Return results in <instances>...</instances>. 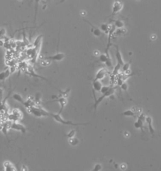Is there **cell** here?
Returning <instances> with one entry per match:
<instances>
[{
  "label": "cell",
  "mask_w": 161,
  "mask_h": 171,
  "mask_svg": "<svg viewBox=\"0 0 161 171\" xmlns=\"http://www.w3.org/2000/svg\"><path fill=\"white\" fill-rule=\"evenodd\" d=\"M116 89V87H111V88H110V89H109L107 91V93H104V94H102V96H101L100 97H99L98 99H95V102H94V106H93V107H94V111H96V110L98 105L100 103H101L102 101L104 100V99H105V98L109 97V96H112V95H113V94H115V93Z\"/></svg>",
  "instance_id": "obj_3"
},
{
  "label": "cell",
  "mask_w": 161,
  "mask_h": 171,
  "mask_svg": "<svg viewBox=\"0 0 161 171\" xmlns=\"http://www.w3.org/2000/svg\"><path fill=\"white\" fill-rule=\"evenodd\" d=\"M130 64H131V60H130V62H128L124 64L122 66V71L124 72H125L129 70V68H130Z\"/></svg>",
  "instance_id": "obj_24"
},
{
  "label": "cell",
  "mask_w": 161,
  "mask_h": 171,
  "mask_svg": "<svg viewBox=\"0 0 161 171\" xmlns=\"http://www.w3.org/2000/svg\"><path fill=\"white\" fill-rule=\"evenodd\" d=\"M79 140L77 138L72 137V138H70L69 139V143L70 145L72 146H76L79 143Z\"/></svg>",
  "instance_id": "obj_21"
},
{
  "label": "cell",
  "mask_w": 161,
  "mask_h": 171,
  "mask_svg": "<svg viewBox=\"0 0 161 171\" xmlns=\"http://www.w3.org/2000/svg\"><path fill=\"white\" fill-rule=\"evenodd\" d=\"M76 132V131L75 130H72L70 131V132H69V134H68L67 135H66V137H68L69 138H72V137H74V136H75Z\"/></svg>",
  "instance_id": "obj_27"
},
{
  "label": "cell",
  "mask_w": 161,
  "mask_h": 171,
  "mask_svg": "<svg viewBox=\"0 0 161 171\" xmlns=\"http://www.w3.org/2000/svg\"><path fill=\"white\" fill-rule=\"evenodd\" d=\"M124 134H125V136H127V137H128V136H129V134L128 133V132H125V133H124Z\"/></svg>",
  "instance_id": "obj_33"
},
{
  "label": "cell",
  "mask_w": 161,
  "mask_h": 171,
  "mask_svg": "<svg viewBox=\"0 0 161 171\" xmlns=\"http://www.w3.org/2000/svg\"><path fill=\"white\" fill-rule=\"evenodd\" d=\"M27 73H28L30 75H31V76H33V77H39V78L43 79H44V80H47V79L44 78V77H43L42 76H40V75H37V74L35 73L33 67H32L31 66H27Z\"/></svg>",
  "instance_id": "obj_12"
},
{
  "label": "cell",
  "mask_w": 161,
  "mask_h": 171,
  "mask_svg": "<svg viewBox=\"0 0 161 171\" xmlns=\"http://www.w3.org/2000/svg\"><path fill=\"white\" fill-rule=\"evenodd\" d=\"M85 22H87V23H88V24H89L90 26L92 27L91 31H92L93 34H94L96 37H100L101 35V30L100 29H99L98 28L96 27L95 26H94V25H92L91 23H89V22H88L87 20H85Z\"/></svg>",
  "instance_id": "obj_11"
},
{
  "label": "cell",
  "mask_w": 161,
  "mask_h": 171,
  "mask_svg": "<svg viewBox=\"0 0 161 171\" xmlns=\"http://www.w3.org/2000/svg\"><path fill=\"white\" fill-rule=\"evenodd\" d=\"M116 48V53H115V56H116V60H117V63L120 64L122 66L125 64L123 62V60L122 59V55L121 54L120 52V50H119V48L117 45H114Z\"/></svg>",
  "instance_id": "obj_10"
},
{
  "label": "cell",
  "mask_w": 161,
  "mask_h": 171,
  "mask_svg": "<svg viewBox=\"0 0 161 171\" xmlns=\"http://www.w3.org/2000/svg\"><path fill=\"white\" fill-rule=\"evenodd\" d=\"M27 110L29 113L33 115L34 116H37V117H42V116H50L52 113H49L47 112L46 110H44L43 108H40L39 106H33L30 107L29 108H27Z\"/></svg>",
  "instance_id": "obj_1"
},
{
  "label": "cell",
  "mask_w": 161,
  "mask_h": 171,
  "mask_svg": "<svg viewBox=\"0 0 161 171\" xmlns=\"http://www.w3.org/2000/svg\"><path fill=\"white\" fill-rule=\"evenodd\" d=\"M10 128L15 130L20 131L23 134H25L26 132V128H25V126L23 125L18 123L17 121H12Z\"/></svg>",
  "instance_id": "obj_7"
},
{
  "label": "cell",
  "mask_w": 161,
  "mask_h": 171,
  "mask_svg": "<svg viewBox=\"0 0 161 171\" xmlns=\"http://www.w3.org/2000/svg\"><path fill=\"white\" fill-rule=\"evenodd\" d=\"M11 74V71L9 69H7L5 71L2 72L0 74V79L1 81H4L6 78H8Z\"/></svg>",
  "instance_id": "obj_16"
},
{
  "label": "cell",
  "mask_w": 161,
  "mask_h": 171,
  "mask_svg": "<svg viewBox=\"0 0 161 171\" xmlns=\"http://www.w3.org/2000/svg\"><path fill=\"white\" fill-rule=\"evenodd\" d=\"M102 87H103V85H102L101 82L100 81L93 80V81H92V88H93L94 91H100Z\"/></svg>",
  "instance_id": "obj_13"
},
{
  "label": "cell",
  "mask_w": 161,
  "mask_h": 171,
  "mask_svg": "<svg viewBox=\"0 0 161 171\" xmlns=\"http://www.w3.org/2000/svg\"><path fill=\"white\" fill-rule=\"evenodd\" d=\"M107 73H108V71L105 68H103V69H101L100 70H99L98 71V72L96 74L95 78H94V80L95 81H100L102 80L103 79L105 78V76L107 75Z\"/></svg>",
  "instance_id": "obj_8"
},
{
  "label": "cell",
  "mask_w": 161,
  "mask_h": 171,
  "mask_svg": "<svg viewBox=\"0 0 161 171\" xmlns=\"http://www.w3.org/2000/svg\"><path fill=\"white\" fill-rule=\"evenodd\" d=\"M120 87H121V89L125 91H127V89H128V85H127V84L126 83V82H123V83L122 84V85Z\"/></svg>",
  "instance_id": "obj_29"
},
{
  "label": "cell",
  "mask_w": 161,
  "mask_h": 171,
  "mask_svg": "<svg viewBox=\"0 0 161 171\" xmlns=\"http://www.w3.org/2000/svg\"><path fill=\"white\" fill-rule=\"evenodd\" d=\"M111 86H103L102 87L101 89L100 92L102 93V94H104V93H107V91L110 89Z\"/></svg>",
  "instance_id": "obj_26"
},
{
  "label": "cell",
  "mask_w": 161,
  "mask_h": 171,
  "mask_svg": "<svg viewBox=\"0 0 161 171\" xmlns=\"http://www.w3.org/2000/svg\"><path fill=\"white\" fill-rule=\"evenodd\" d=\"M12 114L14 115V116H15L17 121L21 119V118H22L23 116V115H22V112L18 110V109H14V110L12 111Z\"/></svg>",
  "instance_id": "obj_17"
},
{
  "label": "cell",
  "mask_w": 161,
  "mask_h": 171,
  "mask_svg": "<svg viewBox=\"0 0 161 171\" xmlns=\"http://www.w3.org/2000/svg\"><path fill=\"white\" fill-rule=\"evenodd\" d=\"M3 166L5 167V170L6 171H16L15 167L10 162L6 161L5 163L3 164Z\"/></svg>",
  "instance_id": "obj_14"
},
{
  "label": "cell",
  "mask_w": 161,
  "mask_h": 171,
  "mask_svg": "<svg viewBox=\"0 0 161 171\" xmlns=\"http://www.w3.org/2000/svg\"><path fill=\"white\" fill-rule=\"evenodd\" d=\"M50 117H52L55 121H57L58 123H62L63 125H74V126H78V125H86L89 124V123H74L72 121H68V120H65L63 119L61 116L60 115L59 113L57 114H54L52 113Z\"/></svg>",
  "instance_id": "obj_2"
},
{
  "label": "cell",
  "mask_w": 161,
  "mask_h": 171,
  "mask_svg": "<svg viewBox=\"0 0 161 171\" xmlns=\"http://www.w3.org/2000/svg\"><path fill=\"white\" fill-rule=\"evenodd\" d=\"M146 121L147 122L148 125H149V131H150V134H152V135H153L155 131H154V129H153V128L152 127V118L150 117V116H147V117H146Z\"/></svg>",
  "instance_id": "obj_15"
},
{
  "label": "cell",
  "mask_w": 161,
  "mask_h": 171,
  "mask_svg": "<svg viewBox=\"0 0 161 171\" xmlns=\"http://www.w3.org/2000/svg\"><path fill=\"white\" fill-rule=\"evenodd\" d=\"M121 169H125L127 168V166L125 165V164H122V165H121Z\"/></svg>",
  "instance_id": "obj_31"
},
{
  "label": "cell",
  "mask_w": 161,
  "mask_h": 171,
  "mask_svg": "<svg viewBox=\"0 0 161 171\" xmlns=\"http://www.w3.org/2000/svg\"><path fill=\"white\" fill-rule=\"evenodd\" d=\"M64 57H65V54H64V53H57L55 55H52V56L50 57H47L46 58L48 59H50V60H52V61H55V60L61 61Z\"/></svg>",
  "instance_id": "obj_9"
},
{
  "label": "cell",
  "mask_w": 161,
  "mask_h": 171,
  "mask_svg": "<svg viewBox=\"0 0 161 171\" xmlns=\"http://www.w3.org/2000/svg\"><path fill=\"white\" fill-rule=\"evenodd\" d=\"M94 55H95V56H100V53L98 50H94Z\"/></svg>",
  "instance_id": "obj_30"
},
{
  "label": "cell",
  "mask_w": 161,
  "mask_h": 171,
  "mask_svg": "<svg viewBox=\"0 0 161 171\" xmlns=\"http://www.w3.org/2000/svg\"><path fill=\"white\" fill-rule=\"evenodd\" d=\"M114 25L116 27V28H122L123 27H124V25H125V24H124V23L123 22H122V21L118 20H117L115 21Z\"/></svg>",
  "instance_id": "obj_23"
},
{
  "label": "cell",
  "mask_w": 161,
  "mask_h": 171,
  "mask_svg": "<svg viewBox=\"0 0 161 171\" xmlns=\"http://www.w3.org/2000/svg\"><path fill=\"white\" fill-rule=\"evenodd\" d=\"M100 28H101V30L102 31L105 32V33H106V34H109V30H110L111 27H109L108 24H106V23L101 24V25Z\"/></svg>",
  "instance_id": "obj_18"
},
{
  "label": "cell",
  "mask_w": 161,
  "mask_h": 171,
  "mask_svg": "<svg viewBox=\"0 0 161 171\" xmlns=\"http://www.w3.org/2000/svg\"><path fill=\"white\" fill-rule=\"evenodd\" d=\"M137 1H139V0H137Z\"/></svg>",
  "instance_id": "obj_34"
},
{
  "label": "cell",
  "mask_w": 161,
  "mask_h": 171,
  "mask_svg": "<svg viewBox=\"0 0 161 171\" xmlns=\"http://www.w3.org/2000/svg\"><path fill=\"white\" fill-rule=\"evenodd\" d=\"M51 102H57L60 104V105H61V109H60V111L59 112V113L61 114V113L62 112L64 107L66 106V105L67 104V101L66 97H63V96H62L61 95L59 97H57L56 99H54L53 101H51Z\"/></svg>",
  "instance_id": "obj_4"
},
{
  "label": "cell",
  "mask_w": 161,
  "mask_h": 171,
  "mask_svg": "<svg viewBox=\"0 0 161 171\" xmlns=\"http://www.w3.org/2000/svg\"><path fill=\"white\" fill-rule=\"evenodd\" d=\"M23 167H24V168L23 169H22V171H27V167L26 166H25V165H23Z\"/></svg>",
  "instance_id": "obj_32"
},
{
  "label": "cell",
  "mask_w": 161,
  "mask_h": 171,
  "mask_svg": "<svg viewBox=\"0 0 161 171\" xmlns=\"http://www.w3.org/2000/svg\"><path fill=\"white\" fill-rule=\"evenodd\" d=\"M13 98L15 99V100L17 101L18 102L20 103L23 104H24L25 103V101L24 100L23 98L21 96V95H20L19 94H14L13 95Z\"/></svg>",
  "instance_id": "obj_19"
},
{
  "label": "cell",
  "mask_w": 161,
  "mask_h": 171,
  "mask_svg": "<svg viewBox=\"0 0 161 171\" xmlns=\"http://www.w3.org/2000/svg\"><path fill=\"white\" fill-rule=\"evenodd\" d=\"M123 8V4L120 1H115L113 4V8H112V15H113L117 14L118 13H119L121 11Z\"/></svg>",
  "instance_id": "obj_5"
},
{
  "label": "cell",
  "mask_w": 161,
  "mask_h": 171,
  "mask_svg": "<svg viewBox=\"0 0 161 171\" xmlns=\"http://www.w3.org/2000/svg\"><path fill=\"white\" fill-rule=\"evenodd\" d=\"M122 115H123L125 116H135V113L132 110H127L124 112L123 113H122L121 114Z\"/></svg>",
  "instance_id": "obj_22"
},
{
  "label": "cell",
  "mask_w": 161,
  "mask_h": 171,
  "mask_svg": "<svg viewBox=\"0 0 161 171\" xmlns=\"http://www.w3.org/2000/svg\"><path fill=\"white\" fill-rule=\"evenodd\" d=\"M146 116L144 113H142L138 118L137 121L134 123V126L137 129H141L143 132V128H144V121L146 120Z\"/></svg>",
  "instance_id": "obj_6"
},
{
  "label": "cell",
  "mask_w": 161,
  "mask_h": 171,
  "mask_svg": "<svg viewBox=\"0 0 161 171\" xmlns=\"http://www.w3.org/2000/svg\"><path fill=\"white\" fill-rule=\"evenodd\" d=\"M51 61H52V60H50V59H46V57H45L44 60H41L40 64L42 66H48L50 64Z\"/></svg>",
  "instance_id": "obj_25"
},
{
  "label": "cell",
  "mask_w": 161,
  "mask_h": 171,
  "mask_svg": "<svg viewBox=\"0 0 161 171\" xmlns=\"http://www.w3.org/2000/svg\"><path fill=\"white\" fill-rule=\"evenodd\" d=\"M102 169V166L101 164H96L95 165H94V169H92V171H101Z\"/></svg>",
  "instance_id": "obj_28"
},
{
  "label": "cell",
  "mask_w": 161,
  "mask_h": 171,
  "mask_svg": "<svg viewBox=\"0 0 161 171\" xmlns=\"http://www.w3.org/2000/svg\"><path fill=\"white\" fill-rule=\"evenodd\" d=\"M42 35H39V36L35 40L34 42H33V47H36L38 45H40L41 42H42Z\"/></svg>",
  "instance_id": "obj_20"
}]
</instances>
